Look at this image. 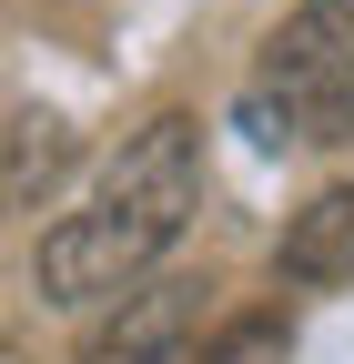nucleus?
<instances>
[{
    "label": "nucleus",
    "mask_w": 354,
    "mask_h": 364,
    "mask_svg": "<svg viewBox=\"0 0 354 364\" xmlns=\"http://www.w3.org/2000/svg\"><path fill=\"white\" fill-rule=\"evenodd\" d=\"M284 273L294 284H344L354 273V182H324V193L284 223Z\"/></svg>",
    "instance_id": "5"
},
{
    "label": "nucleus",
    "mask_w": 354,
    "mask_h": 364,
    "mask_svg": "<svg viewBox=\"0 0 354 364\" xmlns=\"http://www.w3.org/2000/svg\"><path fill=\"white\" fill-rule=\"evenodd\" d=\"M0 364H21V354H11V344H0Z\"/></svg>",
    "instance_id": "6"
},
{
    "label": "nucleus",
    "mask_w": 354,
    "mask_h": 364,
    "mask_svg": "<svg viewBox=\"0 0 354 364\" xmlns=\"http://www.w3.org/2000/svg\"><path fill=\"white\" fill-rule=\"evenodd\" d=\"M193 203H203V132L183 112H162L122 142V162L92 182V203L41 233V294L51 304H112L122 284H142L183 243Z\"/></svg>",
    "instance_id": "1"
},
{
    "label": "nucleus",
    "mask_w": 354,
    "mask_h": 364,
    "mask_svg": "<svg viewBox=\"0 0 354 364\" xmlns=\"http://www.w3.org/2000/svg\"><path fill=\"white\" fill-rule=\"evenodd\" d=\"M71 162H81V132L61 122V112H11L0 122V203H51L61 182H71Z\"/></svg>",
    "instance_id": "4"
},
{
    "label": "nucleus",
    "mask_w": 354,
    "mask_h": 364,
    "mask_svg": "<svg viewBox=\"0 0 354 364\" xmlns=\"http://www.w3.org/2000/svg\"><path fill=\"white\" fill-rule=\"evenodd\" d=\"M253 142H354V0H304L253 81Z\"/></svg>",
    "instance_id": "2"
},
{
    "label": "nucleus",
    "mask_w": 354,
    "mask_h": 364,
    "mask_svg": "<svg viewBox=\"0 0 354 364\" xmlns=\"http://www.w3.org/2000/svg\"><path fill=\"white\" fill-rule=\"evenodd\" d=\"M203 294H213V284H193V273H142V284H122V294H112L122 314H112L71 364H183L193 334H203V314H213Z\"/></svg>",
    "instance_id": "3"
}]
</instances>
